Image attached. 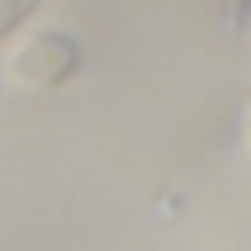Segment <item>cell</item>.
<instances>
[{
    "instance_id": "1",
    "label": "cell",
    "mask_w": 251,
    "mask_h": 251,
    "mask_svg": "<svg viewBox=\"0 0 251 251\" xmlns=\"http://www.w3.org/2000/svg\"><path fill=\"white\" fill-rule=\"evenodd\" d=\"M31 8H35V0H0V35L8 27H16Z\"/></svg>"
}]
</instances>
